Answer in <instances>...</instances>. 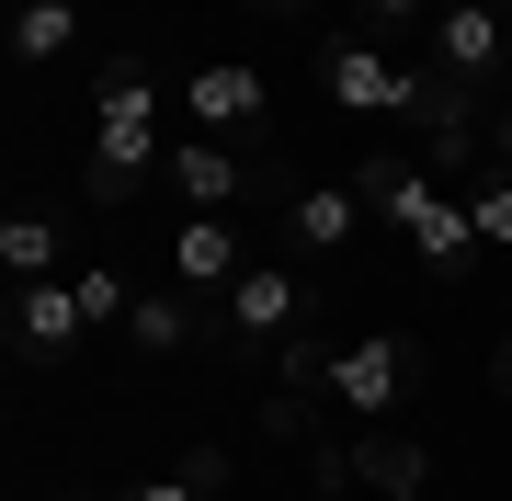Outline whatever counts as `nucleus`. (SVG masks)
<instances>
[{"instance_id":"nucleus-8","label":"nucleus","mask_w":512,"mask_h":501,"mask_svg":"<svg viewBox=\"0 0 512 501\" xmlns=\"http://www.w3.org/2000/svg\"><path fill=\"white\" fill-rule=\"evenodd\" d=\"M239 274H251V251H239L228 217H183L171 228V285H183V297H228Z\"/></svg>"},{"instance_id":"nucleus-14","label":"nucleus","mask_w":512,"mask_h":501,"mask_svg":"<svg viewBox=\"0 0 512 501\" xmlns=\"http://www.w3.org/2000/svg\"><path fill=\"white\" fill-rule=\"evenodd\" d=\"M183 342H194V297H183V285H160V297H137V308H126V353L171 365Z\"/></svg>"},{"instance_id":"nucleus-23","label":"nucleus","mask_w":512,"mask_h":501,"mask_svg":"<svg viewBox=\"0 0 512 501\" xmlns=\"http://www.w3.org/2000/svg\"><path fill=\"white\" fill-rule=\"evenodd\" d=\"M251 12H308V0H251Z\"/></svg>"},{"instance_id":"nucleus-17","label":"nucleus","mask_w":512,"mask_h":501,"mask_svg":"<svg viewBox=\"0 0 512 501\" xmlns=\"http://www.w3.org/2000/svg\"><path fill=\"white\" fill-rule=\"evenodd\" d=\"M69 285H80V319H92V331H126V308H137V285L114 274V262H80Z\"/></svg>"},{"instance_id":"nucleus-5","label":"nucleus","mask_w":512,"mask_h":501,"mask_svg":"<svg viewBox=\"0 0 512 501\" xmlns=\"http://www.w3.org/2000/svg\"><path fill=\"white\" fill-rule=\"evenodd\" d=\"M80 331H92V319H80V285H69V274L12 285V353H23V365H69Z\"/></svg>"},{"instance_id":"nucleus-24","label":"nucleus","mask_w":512,"mask_h":501,"mask_svg":"<svg viewBox=\"0 0 512 501\" xmlns=\"http://www.w3.org/2000/svg\"><path fill=\"white\" fill-rule=\"evenodd\" d=\"M501 69H512V12H501Z\"/></svg>"},{"instance_id":"nucleus-6","label":"nucleus","mask_w":512,"mask_h":501,"mask_svg":"<svg viewBox=\"0 0 512 501\" xmlns=\"http://www.w3.org/2000/svg\"><path fill=\"white\" fill-rule=\"evenodd\" d=\"M160 183L183 194V217H228V205H239V183H251V160H239V137L183 126V137H171V171H160Z\"/></svg>"},{"instance_id":"nucleus-9","label":"nucleus","mask_w":512,"mask_h":501,"mask_svg":"<svg viewBox=\"0 0 512 501\" xmlns=\"http://www.w3.org/2000/svg\"><path fill=\"white\" fill-rule=\"evenodd\" d=\"M353 479H365L376 501H433V456H421V433L353 422Z\"/></svg>"},{"instance_id":"nucleus-2","label":"nucleus","mask_w":512,"mask_h":501,"mask_svg":"<svg viewBox=\"0 0 512 501\" xmlns=\"http://www.w3.org/2000/svg\"><path fill=\"white\" fill-rule=\"evenodd\" d=\"M410 376H421L410 331H365V342H342V353L319 365V399L342 410V422H387V410L410 399Z\"/></svg>"},{"instance_id":"nucleus-16","label":"nucleus","mask_w":512,"mask_h":501,"mask_svg":"<svg viewBox=\"0 0 512 501\" xmlns=\"http://www.w3.org/2000/svg\"><path fill=\"white\" fill-rule=\"evenodd\" d=\"M92 126H160V80L137 69V57H114L103 92H92Z\"/></svg>"},{"instance_id":"nucleus-3","label":"nucleus","mask_w":512,"mask_h":501,"mask_svg":"<svg viewBox=\"0 0 512 501\" xmlns=\"http://www.w3.org/2000/svg\"><path fill=\"white\" fill-rule=\"evenodd\" d=\"M183 126H205V137H262V126H274V80H262L251 57H205V69L183 80Z\"/></svg>"},{"instance_id":"nucleus-25","label":"nucleus","mask_w":512,"mask_h":501,"mask_svg":"<svg viewBox=\"0 0 512 501\" xmlns=\"http://www.w3.org/2000/svg\"><path fill=\"white\" fill-rule=\"evenodd\" d=\"M57 501H103V490H57Z\"/></svg>"},{"instance_id":"nucleus-10","label":"nucleus","mask_w":512,"mask_h":501,"mask_svg":"<svg viewBox=\"0 0 512 501\" xmlns=\"http://www.w3.org/2000/svg\"><path fill=\"white\" fill-rule=\"evenodd\" d=\"M285 240L296 251H353V240H365V194H353V183H296L285 194Z\"/></svg>"},{"instance_id":"nucleus-1","label":"nucleus","mask_w":512,"mask_h":501,"mask_svg":"<svg viewBox=\"0 0 512 501\" xmlns=\"http://www.w3.org/2000/svg\"><path fill=\"white\" fill-rule=\"evenodd\" d=\"M319 92L342 103V114H365V126H433V103H444V80H421L399 69V46H376V35H330L319 46Z\"/></svg>"},{"instance_id":"nucleus-15","label":"nucleus","mask_w":512,"mask_h":501,"mask_svg":"<svg viewBox=\"0 0 512 501\" xmlns=\"http://www.w3.org/2000/svg\"><path fill=\"white\" fill-rule=\"evenodd\" d=\"M69 262V240H57V217H35V205H12L0 217V274L12 285H35V274H57Z\"/></svg>"},{"instance_id":"nucleus-4","label":"nucleus","mask_w":512,"mask_h":501,"mask_svg":"<svg viewBox=\"0 0 512 501\" xmlns=\"http://www.w3.org/2000/svg\"><path fill=\"white\" fill-rule=\"evenodd\" d=\"M217 308H228V342L239 353H274L285 331H308V274H296V262H251Z\"/></svg>"},{"instance_id":"nucleus-26","label":"nucleus","mask_w":512,"mask_h":501,"mask_svg":"<svg viewBox=\"0 0 512 501\" xmlns=\"http://www.w3.org/2000/svg\"><path fill=\"white\" fill-rule=\"evenodd\" d=\"M433 12H467V0H433Z\"/></svg>"},{"instance_id":"nucleus-19","label":"nucleus","mask_w":512,"mask_h":501,"mask_svg":"<svg viewBox=\"0 0 512 501\" xmlns=\"http://www.w3.org/2000/svg\"><path fill=\"white\" fill-rule=\"evenodd\" d=\"M353 12H365V23H387V35H410V23L433 35V0H353Z\"/></svg>"},{"instance_id":"nucleus-7","label":"nucleus","mask_w":512,"mask_h":501,"mask_svg":"<svg viewBox=\"0 0 512 501\" xmlns=\"http://www.w3.org/2000/svg\"><path fill=\"white\" fill-rule=\"evenodd\" d=\"M160 171H171L160 126H92V205H137Z\"/></svg>"},{"instance_id":"nucleus-12","label":"nucleus","mask_w":512,"mask_h":501,"mask_svg":"<svg viewBox=\"0 0 512 501\" xmlns=\"http://www.w3.org/2000/svg\"><path fill=\"white\" fill-rule=\"evenodd\" d=\"M80 46V0H12V69H57Z\"/></svg>"},{"instance_id":"nucleus-18","label":"nucleus","mask_w":512,"mask_h":501,"mask_svg":"<svg viewBox=\"0 0 512 501\" xmlns=\"http://www.w3.org/2000/svg\"><path fill=\"white\" fill-rule=\"evenodd\" d=\"M171 467H183V479H194L205 501H217V490H228V445H183V456H171Z\"/></svg>"},{"instance_id":"nucleus-21","label":"nucleus","mask_w":512,"mask_h":501,"mask_svg":"<svg viewBox=\"0 0 512 501\" xmlns=\"http://www.w3.org/2000/svg\"><path fill=\"white\" fill-rule=\"evenodd\" d=\"M490 171H512V103L490 114Z\"/></svg>"},{"instance_id":"nucleus-22","label":"nucleus","mask_w":512,"mask_h":501,"mask_svg":"<svg viewBox=\"0 0 512 501\" xmlns=\"http://www.w3.org/2000/svg\"><path fill=\"white\" fill-rule=\"evenodd\" d=\"M490 376H501V399H512V331H501V365H490Z\"/></svg>"},{"instance_id":"nucleus-13","label":"nucleus","mask_w":512,"mask_h":501,"mask_svg":"<svg viewBox=\"0 0 512 501\" xmlns=\"http://www.w3.org/2000/svg\"><path fill=\"white\" fill-rule=\"evenodd\" d=\"M410 262H421V274H444V285H456L467 262H478V217H467V194H444L433 217L410 228Z\"/></svg>"},{"instance_id":"nucleus-20","label":"nucleus","mask_w":512,"mask_h":501,"mask_svg":"<svg viewBox=\"0 0 512 501\" xmlns=\"http://www.w3.org/2000/svg\"><path fill=\"white\" fill-rule=\"evenodd\" d=\"M137 501H205V490H194V479H183V467H160V479H148V490H137Z\"/></svg>"},{"instance_id":"nucleus-11","label":"nucleus","mask_w":512,"mask_h":501,"mask_svg":"<svg viewBox=\"0 0 512 501\" xmlns=\"http://www.w3.org/2000/svg\"><path fill=\"white\" fill-rule=\"evenodd\" d=\"M501 69V12L467 0V12H433V80H490Z\"/></svg>"}]
</instances>
